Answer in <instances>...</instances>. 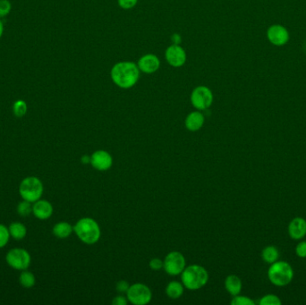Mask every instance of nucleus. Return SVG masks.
<instances>
[{"label": "nucleus", "instance_id": "4", "mask_svg": "<svg viewBox=\"0 0 306 305\" xmlns=\"http://www.w3.org/2000/svg\"><path fill=\"white\" fill-rule=\"evenodd\" d=\"M268 278L272 285L284 287L289 285L294 278V270L290 264L284 261H277L268 270Z\"/></svg>", "mask_w": 306, "mask_h": 305}, {"label": "nucleus", "instance_id": "34", "mask_svg": "<svg viewBox=\"0 0 306 305\" xmlns=\"http://www.w3.org/2000/svg\"><path fill=\"white\" fill-rule=\"evenodd\" d=\"M171 39H172L173 43L177 44V45H179V42L181 41V38H180V36H179V34H174V35H172Z\"/></svg>", "mask_w": 306, "mask_h": 305}, {"label": "nucleus", "instance_id": "36", "mask_svg": "<svg viewBox=\"0 0 306 305\" xmlns=\"http://www.w3.org/2000/svg\"><path fill=\"white\" fill-rule=\"evenodd\" d=\"M3 33H4V24L0 19V38L3 36Z\"/></svg>", "mask_w": 306, "mask_h": 305}, {"label": "nucleus", "instance_id": "16", "mask_svg": "<svg viewBox=\"0 0 306 305\" xmlns=\"http://www.w3.org/2000/svg\"><path fill=\"white\" fill-rule=\"evenodd\" d=\"M204 116L199 111H194L189 114L186 118V129L191 132H196L202 128L204 125Z\"/></svg>", "mask_w": 306, "mask_h": 305}, {"label": "nucleus", "instance_id": "8", "mask_svg": "<svg viewBox=\"0 0 306 305\" xmlns=\"http://www.w3.org/2000/svg\"><path fill=\"white\" fill-rule=\"evenodd\" d=\"M163 262H164L163 269L167 274L171 276L181 275L184 270L186 269V258L179 251H171L165 257Z\"/></svg>", "mask_w": 306, "mask_h": 305}, {"label": "nucleus", "instance_id": "30", "mask_svg": "<svg viewBox=\"0 0 306 305\" xmlns=\"http://www.w3.org/2000/svg\"><path fill=\"white\" fill-rule=\"evenodd\" d=\"M138 0H117V3L119 7L123 9L128 10L131 8H135L137 4Z\"/></svg>", "mask_w": 306, "mask_h": 305}, {"label": "nucleus", "instance_id": "28", "mask_svg": "<svg viewBox=\"0 0 306 305\" xmlns=\"http://www.w3.org/2000/svg\"><path fill=\"white\" fill-rule=\"evenodd\" d=\"M11 10L12 4L9 0H0V18L8 16Z\"/></svg>", "mask_w": 306, "mask_h": 305}, {"label": "nucleus", "instance_id": "26", "mask_svg": "<svg viewBox=\"0 0 306 305\" xmlns=\"http://www.w3.org/2000/svg\"><path fill=\"white\" fill-rule=\"evenodd\" d=\"M231 304L232 305H254L255 304V301H253L252 299L248 297V296H244V295H240L237 294L235 295L231 300Z\"/></svg>", "mask_w": 306, "mask_h": 305}, {"label": "nucleus", "instance_id": "17", "mask_svg": "<svg viewBox=\"0 0 306 305\" xmlns=\"http://www.w3.org/2000/svg\"><path fill=\"white\" fill-rule=\"evenodd\" d=\"M225 287L227 291L232 296L237 295L242 291V287H243L242 280L239 277H237V275H229L226 278Z\"/></svg>", "mask_w": 306, "mask_h": 305}, {"label": "nucleus", "instance_id": "21", "mask_svg": "<svg viewBox=\"0 0 306 305\" xmlns=\"http://www.w3.org/2000/svg\"><path fill=\"white\" fill-rule=\"evenodd\" d=\"M261 258L268 264H272L277 262L279 258V251L277 247L273 245H269L264 248L261 251Z\"/></svg>", "mask_w": 306, "mask_h": 305}, {"label": "nucleus", "instance_id": "33", "mask_svg": "<svg viewBox=\"0 0 306 305\" xmlns=\"http://www.w3.org/2000/svg\"><path fill=\"white\" fill-rule=\"evenodd\" d=\"M127 303V297H124L123 295H117L112 301L113 305H126Z\"/></svg>", "mask_w": 306, "mask_h": 305}, {"label": "nucleus", "instance_id": "20", "mask_svg": "<svg viewBox=\"0 0 306 305\" xmlns=\"http://www.w3.org/2000/svg\"><path fill=\"white\" fill-rule=\"evenodd\" d=\"M184 285L179 281H171L166 287V293L171 299H179L184 293Z\"/></svg>", "mask_w": 306, "mask_h": 305}, {"label": "nucleus", "instance_id": "13", "mask_svg": "<svg viewBox=\"0 0 306 305\" xmlns=\"http://www.w3.org/2000/svg\"><path fill=\"white\" fill-rule=\"evenodd\" d=\"M288 235L294 240H301L306 235V220L301 217L292 219L287 227Z\"/></svg>", "mask_w": 306, "mask_h": 305}, {"label": "nucleus", "instance_id": "18", "mask_svg": "<svg viewBox=\"0 0 306 305\" xmlns=\"http://www.w3.org/2000/svg\"><path fill=\"white\" fill-rule=\"evenodd\" d=\"M74 231V227L67 222H59L53 227V234L58 238L65 239L69 237Z\"/></svg>", "mask_w": 306, "mask_h": 305}, {"label": "nucleus", "instance_id": "25", "mask_svg": "<svg viewBox=\"0 0 306 305\" xmlns=\"http://www.w3.org/2000/svg\"><path fill=\"white\" fill-rule=\"evenodd\" d=\"M17 212L22 217L29 216L31 213H32V205H31V202L23 199V201H21L17 205Z\"/></svg>", "mask_w": 306, "mask_h": 305}, {"label": "nucleus", "instance_id": "9", "mask_svg": "<svg viewBox=\"0 0 306 305\" xmlns=\"http://www.w3.org/2000/svg\"><path fill=\"white\" fill-rule=\"evenodd\" d=\"M191 102L198 110H205L213 102V94L208 87H196L191 94Z\"/></svg>", "mask_w": 306, "mask_h": 305}, {"label": "nucleus", "instance_id": "2", "mask_svg": "<svg viewBox=\"0 0 306 305\" xmlns=\"http://www.w3.org/2000/svg\"><path fill=\"white\" fill-rule=\"evenodd\" d=\"M181 280L187 289H201L209 281V274L205 268L194 264L186 267L181 273Z\"/></svg>", "mask_w": 306, "mask_h": 305}, {"label": "nucleus", "instance_id": "6", "mask_svg": "<svg viewBox=\"0 0 306 305\" xmlns=\"http://www.w3.org/2000/svg\"><path fill=\"white\" fill-rule=\"evenodd\" d=\"M126 297L133 304L145 305L151 301L152 293L149 286L142 283H136L129 287Z\"/></svg>", "mask_w": 306, "mask_h": 305}, {"label": "nucleus", "instance_id": "11", "mask_svg": "<svg viewBox=\"0 0 306 305\" xmlns=\"http://www.w3.org/2000/svg\"><path fill=\"white\" fill-rule=\"evenodd\" d=\"M112 156L108 151L100 149L91 156V165L99 171H107L112 167Z\"/></svg>", "mask_w": 306, "mask_h": 305}, {"label": "nucleus", "instance_id": "31", "mask_svg": "<svg viewBox=\"0 0 306 305\" xmlns=\"http://www.w3.org/2000/svg\"><path fill=\"white\" fill-rule=\"evenodd\" d=\"M150 268H151V270H154V271H158V270H160L161 269H163V266H164V262L163 261H161L160 259L159 258H154L151 260V262H150Z\"/></svg>", "mask_w": 306, "mask_h": 305}, {"label": "nucleus", "instance_id": "12", "mask_svg": "<svg viewBox=\"0 0 306 305\" xmlns=\"http://www.w3.org/2000/svg\"><path fill=\"white\" fill-rule=\"evenodd\" d=\"M268 39L275 46H283L289 39V33L286 28L281 25H272L267 32Z\"/></svg>", "mask_w": 306, "mask_h": 305}, {"label": "nucleus", "instance_id": "19", "mask_svg": "<svg viewBox=\"0 0 306 305\" xmlns=\"http://www.w3.org/2000/svg\"><path fill=\"white\" fill-rule=\"evenodd\" d=\"M8 230L10 233V236L16 240H23L27 235V228L23 223L20 222L12 223L8 227Z\"/></svg>", "mask_w": 306, "mask_h": 305}, {"label": "nucleus", "instance_id": "32", "mask_svg": "<svg viewBox=\"0 0 306 305\" xmlns=\"http://www.w3.org/2000/svg\"><path fill=\"white\" fill-rule=\"evenodd\" d=\"M130 287V285L127 281H124V280H120V281L117 282L116 285V289L118 293H126L128 289Z\"/></svg>", "mask_w": 306, "mask_h": 305}, {"label": "nucleus", "instance_id": "5", "mask_svg": "<svg viewBox=\"0 0 306 305\" xmlns=\"http://www.w3.org/2000/svg\"><path fill=\"white\" fill-rule=\"evenodd\" d=\"M44 187L41 181L35 176H28L24 178L19 186V193L24 200L31 204L39 200L43 194Z\"/></svg>", "mask_w": 306, "mask_h": 305}, {"label": "nucleus", "instance_id": "7", "mask_svg": "<svg viewBox=\"0 0 306 305\" xmlns=\"http://www.w3.org/2000/svg\"><path fill=\"white\" fill-rule=\"evenodd\" d=\"M8 265L16 270H25L31 265V255L22 248H14L9 250L6 257Z\"/></svg>", "mask_w": 306, "mask_h": 305}, {"label": "nucleus", "instance_id": "29", "mask_svg": "<svg viewBox=\"0 0 306 305\" xmlns=\"http://www.w3.org/2000/svg\"><path fill=\"white\" fill-rule=\"evenodd\" d=\"M295 255L301 259L306 258V242L302 241L295 246Z\"/></svg>", "mask_w": 306, "mask_h": 305}, {"label": "nucleus", "instance_id": "23", "mask_svg": "<svg viewBox=\"0 0 306 305\" xmlns=\"http://www.w3.org/2000/svg\"><path fill=\"white\" fill-rule=\"evenodd\" d=\"M28 106L26 102L23 99L16 100L13 105V112L17 118H23L27 113Z\"/></svg>", "mask_w": 306, "mask_h": 305}, {"label": "nucleus", "instance_id": "35", "mask_svg": "<svg viewBox=\"0 0 306 305\" xmlns=\"http://www.w3.org/2000/svg\"><path fill=\"white\" fill-rule=\"evenodd\" d=\"M81 161L82 164H91V157L84 155L81 157Z\"/></svg>", "mask_w": 306, "mask_h": 305}, {"label": "nucleus", "instance_id": "22", "mask_svg": "<svg viewBox=\"0 0 306 305\" xmlns=\"http://www.w3.org/2000/svg\"><path fill=\"white\" fill-rule=\"evenodd\" d=\"M19 282L21 286H23V287L31 288L32 286H34L36 279L34 275L25 270H23V272L20 275Z\"/></svg>", "mask_w": 306, "mask_h": 305}, {"label": "nucleus", "instance_id": "1", "mask_svg": "<svg viewBox=\"0 0 306 305\" xmlns=\"http://www.w3.org/2000/svg\"><path fill=\"white\" fill-rule=\"evenodd\" d=\"M110 75L116 85L122 89H130L139 80L140 69L135 63L119 62L112 67Z\"/></svg>", "mask_w": 306, "mask_h": 305}, {"label": "nucleus", "instance_id": "10", "mask_svg": "<svg viewBox=\"0 0 306 305\" xmlns=\"http://www.w3.org/2000/svg\"><path fill=\"white\" fill-rule=\"evenodd\" d=\"M165 57L167 63L173 67H181L186 61V51L177 44H173L167 47Z\"/></svg>", "mask_w": 306, "mask_h": 305}, {"label": "nucleus", "instance_id": "14", "mask_svg": "<svg viewBox=\"0 0 306 305\" xmlns=\"http://www.w3.org/2000/svg\"><path fill=\"white\" fill-rule=\"evenodd\" d=\"M137 66L139 67L140 71L145 74H153L156 71L159 70L160 61L157 56L148 54L139 59Z\"/></svg>", "mask_w": 306, "mask_h": 305}, {"label": "nucleus", "instance_id": "24", "mask_svg": "<svg viewBox=\"0 0 306 305\" xmlns=\"http://www.w3.org/2000/svg\"><path fill=\"white\" fill-rule=\"evenodd\" d=\"M259 304L260 305H281L282 304V301L280 300V298L273 294V293H269V294H265L264 296L260 298V301H259Z\"/></svg>", "mask_w": 306, "mask_h": 305}, {"label": "nucleus", "instance_id": "3", "mask_svg": "<svg viewBox=\"0 0 306 305\" xmlns=\"http://www.w3.org/2000/svg\"><path fill=\"white\" fill-rule=\"evenodd\" d=\"M74 233L82 243L94 244L101 238V227L91 218L79 219L74 227Z\"/></svg>", "mask_w": 306, "mask_h": 305}, {"label": "nucleus", "instance_id": "15", "mask_svg": "<svg viewBox=\"0 0 306 305\" xmlns=\"http://www.w3.org/2000/svg\"><path fill=\"white\" fill-rule=\"evenodd\" d=\"M32 214L37 219L46 220L53 214V206L50 201L39 199L32 205Z\"/></svg>", "mask_w": 306, "mask_h": 305}, {"label": "nucleus", "instance_id": "27", "mask_svg": "<svg viewBox=\"0 0 306 305\" xmlns=\"http://www.w3.org/2000/svg\"><path fill=\"white\" fill-rule=\"evenodd\" d=\"M10 238V233L8 227L0 224V248H3L8 244Z\"/></svg>", "mask_w": 306, "mask_h": 305}]
</instances>
